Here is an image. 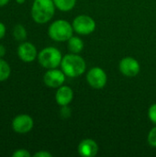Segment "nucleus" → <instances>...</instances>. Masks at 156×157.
<instances>
[{
    "mask_svg": "<svg viewBox=\"0 0 156 157\" xmlns=\"http://www.w3.org/2000/svg\"><path fill=\"white\" fill-rule=\"evenodd\" d=\"M74 28L71 23L64 19H58L53 21L48 28V35L54 41L63 42L73 36Z\"/></svg>",
    "mask_w": 156,
    "mask_h": 157,
    "instance_id": "3",
    "label": "nucleus"
},
{
    "mask_svg": "<svg viewBox=\"0 0 156 157\" xmlns=\"http://www.w3.org/2000/svg\"><path fill=\"white\" fill-rule=\"evenodd\" d=\"M148 117L150 121L156 125V103L153 104L148 109Z\"/></svg>",
    "mask_w": 156,
    "mask_h": 157,
    "instance_id": "18",
    "label": "nucleus"
},
{
    "mask_svg": "<svg viewBox=\"0 0 156 157\" xmlns=\"http://www.w3.org/2000/svg\"><path fill=\"white\" fill-rule=\"evenodd\" d=\"M74 30L79 35H89L95 31L96 21L87 15H79L73 20Z\"/></svg>",
    "mask_w": 156,
    "mask_h": 157,
    "instance_id": "5",
    "label": "nucleus"
},
{
    "mask_svg": "<svg viewBox=\"0 0 156 157\" xmlns=\"http://www.w3.org/2000/svg\"><path fill=\"white\" fill-rule=\"evenodd\" d=\"M28 33L26 28L22 24L15 25L13 29V37L17 41H24L27 39Z\"/></svg>",
    "mask_w": 156,
    "mask_h": 157,
    "instance_id": "15",
    "label": "nucleus"
},
{
    "mask_svg": "<svg viewBox=\"0 0 156 157\" xmlns=\"http://www.w3.org/2000/svg\"><path fill=\"white\" fill-rule=\"evenodd\" d=\"M17 53L18 58L27 63L34 62L38 58V52L36 46L29 41H23L17 47Z\"/></svg>",
    "mask_w": 156,
    "mask_h": 157,
    "instance_id": "9",
    "label": "nucleus"
},
{
    "mask_svg": "<svg viewBox=\"0 0 156 157\" xmlns=\"http://www.w3.org/2000/svg\"><path fill=\"white\" fill-rule=\"evenodd\" d=\"M71 115V109L67 106H63L61 109V116L63 118H68Z\"/></svg>",
    "mask_w": 156,
    "mask_h": 157,
    "instance_id": "20",
    "label": "nucleus"
},
{
    "mask_svg": "<svg viewBox=\"0 0 156 157\" xmlns=\"http://www.w3.org/2000/svg\"><path fill=\"white\" fill-rule=\"evenodd\" d=\"M53 3L56 8L63 12H67L74 7L76 0H53Z\"/></svg>",
    "mask_w": 156,
    "mask_h": 157,
    "instance_id": "14",
    "label": "nucleus"
},
{
    "mask_svg": "<svg viewBox=\"0 0 156 157\" xmlns=\"http://www.w3.org/2000/svg\"><path fill=\"white\" fill-rule=\"evenodd\" d=\"M38 62L45 69H53L61 66L62 52L55 47H46L38 53Z\"/></svg>",
    "mask_w": 156,
    "mask_h": 157,
    "instance_id": "4",
    "label": "nucleus"
},
{
    "mask_svg": "<svg viewBox=\"0 0 156 157\" xmlns=\"http://www.w3.org/2000/svg\"><path fill=\"white\" fill-rule=\"evenodd\" d=\"M55 7L53 0H34L30 10L31 17L38 24H45L53 17Z\"/></svg>",
    "mask_w": 156,
    "mask_h": 157,
    "instance_id": "1",
    "label": "nucleus"
},
{
    "mask_svg": "<svg viewBox=\"0 0 156 157\" xmlns=\"http://www.w3.org/2000/svg\"><path fill=\"white\" fill-rule=\"evenodd\" d=\"M16 2L17 4H19V5H22V4H24L26 2V0H16Z\"/></svg>",
    "mask_w": 156,
    "mask_h": 157,
    "instance_id": "25",
    "label": "nucleus"
},
{
    "mask_svg": "<svg viewBox=\"0 0 156 157\" xmlns=\"http://www.w3.org/2000/svg\"><path fill=\"white\" fill-rule=\"evenodd\" d=\"M74 98V91L70 86H61L57 88L55 94V100L56 103L63 107L69 105Z\"/></svg>",
    "mask_w": 156,
    "mask_h": 157,
    "instance_id": "12",
    "label": "nucleus"
},
{
    "mask_svg": "<svg viewBox=\"0 0 156 157\" xmlns=\"http://www.w3.org/2000/svg\"><path fill=\"white\" fill-rule=\"evenodd\" d=\"M6 48L3 44H0V58H3L6 55Z\"/></svg>",
    "mask_w": 156,
    "mask_h": 157,
    "instance_id": "23",
    "label": "nucleus"
},
{
    "mask_svg": "<svg viewBox=\"0 0 156 157\" xmlns=\"http://www.w3.org/2000/svg\"><path fill=\"white\" fill-rule=\"evenodd\" d=\"M98 152L97 144L92 139H85L78 145V153L83 157H94Z\"/></svg>",
    "mask_w": 156,
    "mask_h": 157,
    "instance_id": "11",
    "label": "nucleus"
},
{
    "mask_svg": "<svg viewBox=\"0 0 156 157\" xmlns=\"http://www.w3.org/2000/svg\"><path fill=\"white\" fill-rule=\"evenodd\" d=\"M34 156L35 157H51L52 155L47 151H40V152H37L36 154H34Z\"/></svg>",
    "mask_w": 156,
    "mask_h": 157,
    "instance_id": "21",
    "label": "nucleus"
},
{
    "mask_svg": "<svg viewBox=\"0 0 156 157\" xmlns=\"http://www.w3.org/2000/svg\"><path fill=\"white\" fill-rule=\"evenodd\" d=\"M11 127L15 132L18 134H25L33 129L34 121L28 114H19L13 119Z\"/></svg>",
    "mask_w": 156,
    "mask_h": 157,
    "instance_id": "7",
    "label": "nucleus"
},
{
    "mask_svg": "<svg viewBox=\"0 0 156 157\" xmlns=\"http://www.w3.org/2000/svg\"><path fill=\"white\" fill-rule=\"evenodd\" d=\"M119 69L124 76L134 77L140 73L141 65L133 57H125L120 60L119 63Z\"/></svg>",
    "mask_w": 156,
    "mask_h": 157,
    "instance_id": "10",
    "label": "nucleus"
},
{
    "mask_svg": "<svg viewBox=\"0 0 156 157\" xmlns=\"http://www.w3.org/2000/svg\"><path fill=\"white\" fill-rule=\"evenodd\" d=\"M6 25L3 22L0 21V40H2L6 36Z\"/></svg>",
    "mask_w": 156,
    "mask_h": 157,
    "instance_id": "22",
    "label": "nucleus"
},
{
    "mask_svg": "<svg viewBox=\"0 0 156 157\" xmlns=\"http://www.w3.org/2000/svg\"><path fill=\"white\" fill-rule=\"evenodd\" d=\"M147 141L149 145H151L152 147H156V126L150 131Z\"/></svg>",
    "mask_w": 156,
    "mask_h": 157,
    "instance_id": "17",
    "label": "nucleus"
},
{
    "mask_svg": "<svg viewBox=\"0 0 156 157\" xmlns=\"http://www.w3.org/2000/svg\"><path fill=\"white\" fill-rule=\"evenodd\" d=\"M86 81L91 87L95 89H101L107 84V74L101 67H92L86 75Z\"/></svg>",
    "mask_w": 156,
    "mask_h": 157,
    "instance_id": "6",
    "label": "nucleus"
},
{
    "mask_svg": "<svg viewBox=\"0 0 156 157\" xmlns=\"http://www.w3.org/2000/svg\"><path fill=\"white\" fill-rule=\"evenodd\" d=\"M68 48L72 53H80L84 49V42L83 40L76 36H72L68 40Z\"/></svg>",
    "mask_w": 156,
    "mask_h": 157,
    "instance_id": "13",
    "label": "nucleus"
},
{
    "mask_svg": "<svg viewBox=\"0 0 156 157\" xmlns=\"http://www.w3.org/2000/svg\"><path fill=\"white\" fill-rule=\"evenodd\" d=\"M61 68L66 76L74 78L78 77L85 73L86 63L80 55L76 53H71L63 57Z\"/></svg>",
    "mask_w": 156,
    "mask_h": 157,
    "instance_id": "2",
    "label": "nucleus"
},
{
    "mask_svg": "<svg viewBox=\"0 0 156 157\" xmlns=\"http://www.w3.org/2000/svg\"><path fill=\"white\" fill-rule=\"evenodd\" d=\"M65 74L57 68L48 69L43 75V82L45 86L51 88H58L63 85L65 81Z\"/></svg>",
    "mask_w": 156,
    "mask_h": 157,
    "instance_id": "8",
    "label": "nucleus"
},
{
    "mask_svg": "<svg viewBox=\"0 0 156 157\" xmlns=\"http://www.w3.org/2000/svg\"><path fill=\"white\" fill-rule=\"evenodd\" d=\"M10 75H11V67L9 63L3 58H0V82H4L7 80Z\"/></svg>",
    "mask_w": 156,
    "mask_h": 157,
    "instance_id": "16",
    "label": "nucleus"
},
{
    "mask_svg": "<svg viewBox=\"0 0 156 157\" xmlns=\"http://www.w3.org/2000/svg\"><path fill=\"white\" fill-rule=\"evenodd\" d=\"M12 156L13 157H30L31 155L30 153L26 150V149H17L16 150L13 154H12Z\"/></svg>",
    "mask_w": 156,
    "mask_h": 157,
    "instance_id": "19",
    "label": "nucleus"
},
{
    "mask_svg": "<svg viewBox=\"0 0 156 157\" xmlns=\"http://www.w3.org/2000/svg\"><path fill=\"white\" fill-rule=\"evenodd\" d=\"M9 1H10V0H0V7L6 6V5L9 3Z\"/></svg>",
    "mask_w": 156,
    "mask_h": 157,
    "instance_id": "24",
    "label": "nucleus"
}]
</instances>
